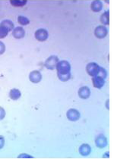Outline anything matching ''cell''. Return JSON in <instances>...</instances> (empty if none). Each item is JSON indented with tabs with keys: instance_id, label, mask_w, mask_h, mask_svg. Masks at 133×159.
I'll return each mask as SVG.
<instances>
[{
	"instance_id": "1",
	"label": "cell",
	"mask_w": 133,
	"mask_h": 159,
	"mask_svg": "<svg viewBox=\"0 0 133 159\" xmlns=\"http://www.w3.org/2000/svg\"><path fill=\"white\" fill-rule=\"evenodd\" d=\"M57 75L63 82L68 81L71 77V65L67 61H59L56 65Z\"/></svg>"
},
{
	"instance_id": "2",
	"label": "cell",
	"mask_w": 133,
	"mask_h": 159,
	"mask_svg": "<svg viewBox=\"0 0 133 159\" xmlns=\"http://www.w3.org/2000/svg\"><path fill=\"white\" fill-rule=\"evenodd\" d=\"M58 62V57H56V55H51V56L49 57V58L46 59V61H45V67L47 69H50V70H54L56 67Z\"/></svg>"
},
{
	"instance_id": "3",
	"label": "cell",
	"mask_w": 133,
	"mask_h": 159,
	"mask_svg": "<svg viewBox=\"0 0 133 159\" xmlns=\"http://www.w3.org/2000/svg\"><path fill=\"white\" fill-rule=\"evenodd\" d=\"M99 70L100 66L97 64L94 63V62H91L86 67V70H87L88 74L91 77H94V76L97 75Z\"/></svg>"
},
{
	"instance_id": "4",
	"label": "cell",
	"mask_w": 133,
	"mask_h": 159,
	"mask_svg": "<svg viewBox=\"0 0 133 159\" xmlns=\"http://www.w3.org/2000/svg\"><path fill=\"white\" fill-rule=\"evenodd\" d=\"M108 34V30L104 26H98L94 30V34L98 39H103L107 37Z\"/></svg>"
},
{
	"instance_id": "5",
	"label": "cell",
	"mask_w": 133,
	"mask_h": 159,
	"mask_svg": "<svg viewBox=\"0 0 133 159\" xmlns=\"http://www.w3.org/2000/svg\"><path fill=\"white\" fill-rule=\"evenodd\" d=\"M35 38L38 41L44 42L48 38V32L45 29H39L35 32Z\"/></svg>"
},
{
	"instance_id": "6",
	"label": "cell",
	"mask_w": 133,
	"mask_h": 159,
	"mask_svg": "<svg viewBox=\"0 0 133 159\" xmlns=\"http://www.w3.org/2000/svg\"><path fill=\"white\" fill-rule=\"evenodd\" d=\"M67 117L72 121H76L80 118V113L76 109L71 108L67 112Z\"/></svg>"
},
{
	"instance_id": "7",
	"label": "cell",
	"mask_w": 133,
	"mask_h": 159,
	"mask_svg": "<svg viewBox=\"0 0 133 159\" xmlns=\"http://www.w3.org/2000/svg\"><path fill=\"white\" fill-rule=\"evenodd\" d=\"M29 79L32 83L37 84V83L40 82L41 79H42V75L39 70H33L29 75Z\"/></svg>"
},
{
	"instance_id": "8",
	"label": "cell",
	"mask_w": 133,
	"mask_h": 159,
	"mask_svg": "<svg viewBox=\"0 0 133 159\" xmlns=\"http://www.w3.org/2000/svg\"><path fill=\"white\" fill-rule=\"evenodd\" d=\"M92 83L95 88L101 89V88H102L104 86L105 80L104 78H103V77H99V76H94L92 78Z\"/></svg>"
},
{
	"instance_id": "9",
	"label": "cell",
	"mask_w": 133,
	"mask_h": 159,
	"mask_svg": "<svg viewBox=\"0 0 133 159\" xmlns=\"http://www.w3.org/2000/svg\"><path fill=\"white\" fill-rule=\"evenodd\" d=\"M12 35L15 39H22V38L25 37V31L24 30L23 27H15V28L13 30Z\"/></svg>"
},
{
	"instance_id": "10",
	"label": "cell",
	"mask_w": 133,
	"mask_h": 159,
	"mask_svg": "<svg viewBox=\"0 0 133 159\" xmlns=\"http://www.w3.org/2000/svg\"><path fill=\"white\" fill-rule=\"evenodd\" d=\"M91 95V91L88 86H82L78 90V96L80 98H83V99H86L88 98Z\"/></svg>"
},
{
	"instance_id": "11",
	"label": "cell",
	"mask_w": 133,
	"mask_h": 159,
	"mask_svg": "<svg viewBox=\"0 0 133 159\" xmlns=\"http://www.w3.org/2000/svg\"><path fill=\"white\" fill-rule=\"evenodd\" d=\"M96 145L98 148H104L107 145V139L103 135H100L96 139Z\"/></svg>"
},
{
	"instance_id": "12",
	"label": "cell",
	"mask_w": 133,
	"mask_h": 159,
	"mask_svg": "<svg viewBox=\"0 0 133 159\" xmlns=\"http://www.w3.org/2000/svg\"><path fill=\"white\" fill-rule=\"evenodd\" d=\"M103 8V3L101 1H94L91 3V9L92 11H95V12H98L101 11Z\"/></svg>"
},
{
	"instance_id": "13",
	"label": "cell",
	"mask_w": 133,
	"mask_h": 159,
	"mask_svg": "<svg viewBox=\"0 0 133 159\" xmlns=\"http://www.w3.org/2000/svg\"><path fill=\"white\" fill-rule=\"evenodd\" d=\"M91 151V148L90 147L89 145L88 144H83L82 146L79 148V152H80V154L83 156H87L88 155L90 152Z\"/></svg>"
},
{
	"instance_id": "14",
	"label": "cell",
	"mask_w": 133,
	"mask_h": 159,
	"mask_svg": "<svg viewBox=\"0 0 133 159\" xmlns=\"http://www.w3.org/2000/svg\"><path fill=\"white\" fill-rule=\"evenodd\" d=\"M0 25L2 26V27H4L5 28L7 29L8 32H9V31L12 30L13 28H14L13 22L11 21V20H2V21L1 22V24H0Z\"/></svg>"
},
{
	"instance_id": "15",
	"label": "cell",
	"mask_w": 133,
	"mask_h": 159,
	"mask_svg": "<svg viewBox=\"0 0 133 159\" xmlns=\"http://www.w3.org/2000/svg\"><path fill=\"white\" fill-rule=\"evenodd\" d=\"M21 93L20 90H18L17 89H11V91L9 93L10 98L12 100H18L21 97Z\"/></svg>"
},
{
	"instance_id": "16",
	"label": "cell",
	"mask_w": 133,
	"mask_h": 159,
	"mask_svg": "<svg viewBox=\"0 0 133 159\" xmlns=\"http://www.w3.org/2000/svg\"><path fill=\"white\" fill-rule=\"evenodd\" d=\"M109 16H110L109 11H105V12L101 15V21L103 25H109V24H110V18H109Z\"/></svg>"
},
{
	"instance_id": "17",
	"label": "cell",
	"mask_w": 133,
	"mask_h": 159,
	"mask_svg": "<svg viewBox=\"0 0 133 159\" xmlns=\"http://www.w3.org/2000/svg\"><path fill=\"white\" fill-rule=\"evenodd\" d=\"M10 3H11L12 6L15 7H22L25 6L26 3H27V1H26V0H22V1H18V0H11V1H10Z\"/></svg>"
},
{
	"instance_id": "18",
	"label": "cell",
	"mask_w": 133,
	"mask_h": 159,
	"mask_svg": "<svg viewBox=\"0 0 133 159\" xmlns=\"http://www.w3.org/2000/svg\"><path fill=\"white\" fill-rule=\"evenodd\" d=\"M18 21L21 25H23V26L27 25L29 23H30V20H29V19L26 18V17H24V16H18Z\"/></svg>"
},
{
	"instance_id": "19",
	"label": "cell",
	"mask_w": 133,
	"mask_h": 159,
	"mask_svg": "<svg viewBox=\"0 0 133 159\" xmlns=\"http://www.w3.org/2000/svg\"><path fill=\"white\" fill-rule=\"evenodd\" d=\"M8 31L4 27L0 25V39H4L8 35Z\"/></svg>"
},
{
	"instance_id": "20",
	"label": "cell",
	"mask_w": 133,
	"mask_h": 159,
	"mask_svg": "<svg viewBox=\"0 0 133 159\" xmlns=\"http://www.w3.org/2000/svg\"><path fill=\"white\" fill-rule=\"evenodd\" d=\"M97 76H99V77H103V78L105 79L107 77V70H105L103 67H100L99 72H98L97 75Z\"/></svg>"
},
{
	"instance_id": "21",
	"label": "cell",
	"mask_w": 133,
	"mask_h": 159,
	"mask_svg": "<svg viewBox=\"0 0 133 159\" xmlns=\"http://www.w3.org/2000/svg\"><path fill=\"white\" fill-rule=\"evenodd\" d=\"M6 51V46L2 42L0 41V55H2Z\"/></svg>"
},
{
	"instance_id": "22",
	"label": "cell",
	"mask_w": 133,
	"mask_h": 159,
	"mask_svg": "<svg viewBox=\"0 0 133 159\" xmlns=\"http://www.w3.org/2000/svg\"><path fill=\"white\" fill-rule=\"evenodd\" d=\"M6 116V111H5L4 108L0 107V120H2Z\"/></svg>"
},
{
	"instance_id": "23",
	"label": "cell",
	"mask_w": 133,
	"mask_h": 159,
	"mask_svg": "<svg viewBox=\"0 0 133 159\" xmlns=\"http://www.w3.org/2000/svg\"><path fill=\"white\" fill-rule=\"evenodd\" d=\"M5 144V139L2 136H0V149L2 148Z\"/></svg>"
},
{
	"instance_id": "24",
	"label": "cell",
	"mask_w": 133,
	"mask_h": 159,
	"mask_svg": "<svg viewBox=\"0 0 133 159\" xmlns=\"http://www.w3.org/2000/svg\"><path fill=\"white\" fill-rule=\"evenodd\" d=\"M22 157H28V158H33V157L32 156H30V155H25V154H23V155H20V156H18V158H22Z\"/></svg>"
}]
</instances>
